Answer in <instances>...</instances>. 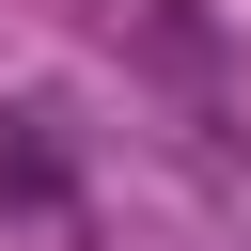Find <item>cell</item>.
Instances as JSON below:
<instances>
[{
	"label": "cell",
	"mask_w": 251,
	"mask_h": 251,
	"mask_svg": "<svg viewBox=\"0 0 251 251\" xmlns=\"http://www.w3.org/2000/svg\"><path fill=\"white\" fill-rule=\"evenodd\" d=\"M0 204H63V157H47L31 110H0Z\"/></svg>",
	"instance_id": "obj_1"
},
{
	"label": "cell",
	"mask_w": 251,
	"mask_h": 251,
	"mask_svg": "<svg viewBox=\"0 0 251 251\" xmlns=\"http://www.w3.org/2000/svg\"><path fill=\"white\" fill-rule=\"evenodd\" d=\"M141 47H157V63H220V31H204L188 0H141Z\"/></svg>",
	"instance_id": "obj_2"
}]
</instances>
